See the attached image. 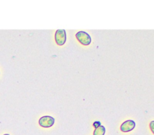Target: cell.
Masks as SVG:
<instances>
[{
	"label": "cell",
	"mask_w": 154,
	"mask_h": 135,
	"mask_svg": "<svg viewBox=\"0 0 154 135\" xmlns=\"http://www.w3.org/2000/svg\"><path fill=\"white\" fill-rule=\"evenodd\" d=\"M76 38L78 39V41L83 45H90L91 43V37L88 33L85 32L84 31H80L78 32L76 34Z\"/></svg>",
	"instance_id": "1"
},
{
	"label": "cell",
	"mask_w": 154,
	"mask_h": 135,
	"mask_svg": "<svg viewBox=\"0 0 154 135\" xmlns=\"http://www.w3.org/2000/svg\"><path fill=\"white\" fill-rule=\"evenodd\" d=\"M55 40L59 46H63L66 41V32L65 29H58L55 33Z\"/></svg>",
	"instance_id": "2"
},
{
	"label": "cell",
	"mask_w": 154,
	"mask_h": 135,
	"mask_svg": "<svg viewBox=\"0 0 154 135\" xmlns=\"http://www.w3.org/2000/svg\"><path fill=\"white\" fill-rule=\"evenodd\" d=\"M54 122H55V119H54V118H53L52 116H45L42 117V118L39 119L38 123L42 127L50 128L51 127V126H53V124H54Z\"/></svg>",
	"instance_id": "3"
},
{
	"label": "cell",
	"mask_w": 154,
	"mask_h": 135,
	"mask_svg": "<svg viewBox=\"0 0 154 135\" xmlns=\"http://www.w3.org/2000/svg\"><path fill=\"white\" fill-rule=\"evenodd\" d=\"M135 128V122L133 120H127L124 122L120 126V130L123 132H129Z\"/></svg>",
	"instance_id": "4"
},
{
	"label": "cell",
	"mask_w": 154,
	"mask_h": 135,
	"mask_svg": "<svg viewBox=\"0 0 154 135\" xmlns=\"http://www.w3.org/2000/svg\"><path fill=\"white\" fill-rule=\"evenodd\" d=\"M105 128L104 126L101 125L99 128H96V130L93 132V135H105Z\"/></svg>",
	"instance_id": "5"
},
{
	"label": "cell",
	"mask_w": 154,
	"mask_h": 135,
	"mask_svg": "<svg viewBox=\"0 0 154 135\" xmlns=\"http://www.w3.org/2000/svg\"><path fill=\"white\" fill-rule=\"evenodd\" d=\"M93 126H94L96 128H99V126H101V122H99V121L95 122L93 123Z\"/></svg>",
	"instance_id": "6"
},
{
	"label": "cell",
	"mask_w": 154,
	"mask_h": 135,
	"mask_svg": "<svg viewBox=\"0 0 154 135\" xmlns=\"http://www.w3.org/2000/svg\"><path fill=\"white\" fill-rule=\"evenodd\" d=\"M150 128L152 130V132L154 134V121H152L150 123Z\"/></svg>",
	"instance_id": "7"
},
{
	"label": "cell",
	"mask_w": 154,
	"mask_h": 135,
	"mask_svg": "<svg viewBox=\"0 0 154 135\" xmlns=\"http://www.w3.org/2000/svg\"><path fill=\"white\" fill-rule=\"evenodd\" d=\"M4 135H9V134H4Z\"/></svg>",
	"instance_id": "8"
}]
</instances>
